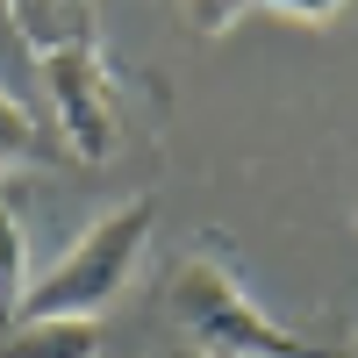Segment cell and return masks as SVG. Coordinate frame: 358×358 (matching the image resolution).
Listing matches in <instances>:
<instances>
[{
  "instance_id": "obj_1",
  "label": "cell",
  "mask_w": 358,
  "mask_h": 358,
  "mask_svg": "<svg viewBox=\"0 0 358 358\" xmlns=\"http://www.w3.org/2000/svg\"><path fill=\"white\" fill-rule=\"evenodd\" d=\"M165 315H172L179 330L194 337V351H208V358H344V351H330V344H308V337L280 330V322L244 294V280H236V265H229V251H222V236L194 244V251L165 273Z\"/></svg>"
},
{
  "instance_id": "obj_2",
  "label": "cell",
  "mask_w": 358,
  "mask_h": 358,
  "mask_svg": "<svg viewBox=\"0 0 358 358\" xmlns=\"http://www.w3.org/2000/svg\"><path fill=\"white\" fill-rule=\"evenodd\" d=\"M151 229H158V194L115 201L79 244H65L36 280H29L15 322H101L115 301H122V287L136 280V258L151 251Z\"/></svg>"
},
{
  "instance_id": "obj_3",
  "label": "cell",
  "mask_w": 358,
  "mask_h": 358,
  "mask_svg": "<svg viewBox=\"0 0 358 358\" xmlns=\"http://www.w3.org/2000/svg\"><path fill=\"white\" fill-rule=\"evenodd\" d=\"M36 79H43V94H50V115H57V129H65L72 158L108 165L115 143H122V101H115V72H108L101 43L94 36L50 43L36 57Z\"/></svg>"
},
{
  "instance_id": "obj_4",
  "label": "cell",
  "mask_w": 358,
  "mask_h": 358,
  "mask_svg": "<svg viewBox=\"0 0 358 358\" xmlns=\"http://www.w3.org/2000/svg\"><path fill=\"white\" fill-rule=\"evenodd\" d=\"M0 358H101V322H15Z\"/></svg>"
},
{
  "instance_id": "obj_5",
  "label": "cell",
  "mask_w": 358,
  "mask_h": 358,
  "mask_svg": "<svg viewBox=\"0 0 358 358\" xmlns=\"http://www.w3.org/2000/svg\"><path fill=\"white\" fill-rule=\"evenodd\" d=\"M29 280H36V273H29V229L15 215V187L0 179V330H15Z\"/></svg>"
},
{
  "instance_id": "obj_6",
  "label": "cell",
  "mask_w": 358,
  "mask_h": 358,
  "mask_svg": "<svg viewBox=\"0 0 358 358\" xmlns=\"http://www.w3.org/2000/svg\"><path fill=\"white\" fill-rule=\"evenodd\" d=\"M36 158H57L50 136H43V122L0 86V172H8V165H36Z\"/></svg>"
},
{
  "instance_id": "obj_7",
  "label": "cell",
  "mask_w": 358,
  "mask_h": 358,
  "mask_svg": "<svg viewBox=\"0 0 358 358\" xmlns=\"http://www.w3.org/2000/svg\"><path fill=\"white\" fill-rule=\"evenodd\" d=\"M187 8V22H194V36H229L236 22H244L258 0H179Z\"/></svg>"
},
{
  "instance_id": "obj_8",
  "label": "cell",
  "mask_w": 358,
  "mask_h": 358,
  "mask_svg": "<svg viewBox=\"0 0 358 358\" xmlns=\"http://www.w3.org/2000/svg\"><path fill=\"white\" fill-rule=\"evenodd\" d=\"M258 8H273V15H287V22H330V15L351 8V0H258Z\"/></svg>"
},
{
  "instance_id": "obj_9",
  "label": "cell",
  "mask_w": 358,
  "mask_h": 358,
  "mask_svg": "<svg viewBox=\"0 0 358 358\" xmlns=\"http://www.w3.org/2000/svg\"><path fill=\"white\" fill-rule=\"evenodd\" d=\"M8 29H15V22H8V8H0V57H22V50L8 43Z\"/></svg>"
}]
</instances>
